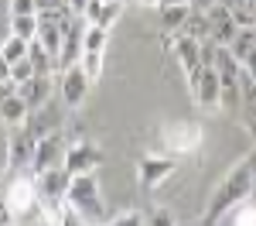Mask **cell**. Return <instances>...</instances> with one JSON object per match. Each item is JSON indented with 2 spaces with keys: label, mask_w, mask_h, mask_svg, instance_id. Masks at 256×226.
<instances>
[{
  "label": "cell",
  "mask_w": 256,
  "mask_h": 226,
  "mask_svg": "<svg viewBox=\"0 0 256 226\" xmlns=\"http://www.w3.org/2000/svg\"><path fill=\"white\" fill-rule=\"evenodd\" d=\"M253 171H256V151L246 154V158H239V161L222 175V182L212 188V195H208V202H205V219L218 223L226 212H232L236 205L246 202V199L253 195Z\"/></svg>",
  "instance_id": "1"
},
{
  "label": "cell",
  "mask_w": 256,
  "mask_h": 226,
  "mask_svg": "<svg viewBox=\"0 0 256 226\" xmlns=\"http://www.w3.org/2000/svg\"><path fill=\"white\" fill-rule=\"evenodd\" d=\"M65 205L76 209L86 223H102L106 216V205H102V195H99V182L96 171L92 175H72L68 178V188H65Z\"/></svg>",
  "instance_id": "2"
},
{
  "label": "cell",
  "mask_w": 256,
  "mask_h": 226,
  "mask_svg": "<svg viewBox=\"0 0 256 226\" xmlns=\"http://www.w3.org/2000/svg\"><path fill=\"white\" fill-rule=\"evenodd\" d=\"M68 171L65 168H44V171H38L34 175V188H38V209L41 216L52 223L55 216H58L62 209H65V188H68Z\"/></svg>",
  "instance_id": "3"
},
{
  "label": "cell",
  "mask_w": 256,
  "mask_h": 226,
  "mask_svg": "<svg viewBox=\"0 0 256 226\" xmlns=\"http://www.w3.org/2000/svg\"><path fill=\"white\" fill-rule=\"evenodd\" d=\"M202 123H192V120H174L160 130V147L168 154H195L202 147Z\"/></svg>",
  "instance_id": "4"
},
{
  "label": "cell",
  "mask_w": 256,
  "mask_h": 226,
  "mask_svg": "<svg viewBox=\"0 0 256 226\" xmlns=\"http://www.w3.org/2000/svg\"><path fill=\"white\" fill-rule=\"evenodd\" d=\"M4 202L10 205L14 216H28L38 209V188H34V175L31 171H14V178L4 188Z\"/></svg>",
  "instance_id": "5"
},
{
  "label": "cell",
  "mask_w": 256,
  "mask_h": 226,
  "mask_svg": "<svg viewBox=\"0 0 256 226\" xmlns=\"http://www.w3.org/2000/svg\"><path fill=\"white\" fill-rule=\"evenodd\" d=\"M34 147H38V134L28 123L10 127V137H7V164L14 171H28L31 168V158H34Z\"/></svg>",
  "instance_id": "6"
},
{
  "label": "cell",
  "mask_w": 256,
  "mask_h": 226,
  "mask_svg": "<svg viewBox=\"0 0 256 226\" xmlns=\"http://www.w3.org/2000/svg\"><path fill=\"white\" fill-rule=\"evenodd\" d=\"M99 164H102V151H99L92 141H76L65 147V158H62V168L68 175H92Z\"/></svg>",
  "instance_id": "7"
},
{
  "label": "cell",
  "mask_w": 256,
  "mask_h": 226,
  "mask_svg": "<svg viewBox=\"0 0 256 226\" xmlns=\"http://www.w3.org/2000/svg\"><path fill=\"white\" fill-rule=\"evenodd\" d=\"M188 89H192V96H195V103L202 110H218L222 106V86H218L216 65H202V72L188 82Z\"/></svg>",
  "instance_id": "8"
},
{
  "label": "cell",
  "mask_w": 256,
  "mask_h": 226,
  "mask_svg": "<svg viewBox=\"0 0 256 226\" xmlns=\"http://www.w3.org/2000/svg\"><path fill=\"white\" fill-rule=\"evenodd\" d=\"M58 76H62V79H58L62 103H65V106H72V110H79L82 103H86V96H89V89H92L89 76L82 72L79 62H76V65H68V69H62Z\"/></svg>",
  "instance_id": "9"
},
{
  "label": "cell",
  "mask_w": 256,
  "mask_h": 226,
  "mask_svg": "<svg viewBox=\"0 0 256 226\" xmlns=\"http://www.w3.org/2000/svg\"><path fill=\"white\" fill-rule=\"evenodd\" d=\"M171 171H174V158L168 151L164 154H140L137 158V178L144 188H158Z\"/></svg>",
  "instance_id": "10"
},
{
  "label": "cell",
  "mask_w": 256,
  "mask_h": 226,
  "mask_svg": "<svg viewBox=\"0 0 256 226\" xmlns=\"http://www.w3.org/2000/svg\"><path fill=\"white\" fill-rule=\"evenodd\" d=\"M174 59H178V65H181V72L188 76V82L195 79L198 72H202V65H205V59H202V41L198 38H192V35H181L178 31V38H174Z\"/></svg>",
  "instance_id": "11"
},
{
  "label": "cell",
  "mask_w": 256,
  "mask_h": 226,
  "mask_svg": "<svg viewBox=\"0 0 256 226\" xmlns=\"http://www.w3.org/2000/svg\"><path fill=\"white\" fill-rule=\"evenodd\" d=\"M205 14H208V38L226 48L229 41L236 38V31H239V24H236V18H232V11H229L226 4H212Z\"/></svg>",
  "instance_id": "12"
},
{
  "label": "cell",
  "mask_w": 256,
  "mask_h": 226,
  "mask_svg": "<svg viewBox=\"0 0 256 226\" xmlns=\"http://www.w3.org/2000/svg\"><path fill=\"white\" fill-rule=\"evenodd\" d=\"M62 158H65V144H62L58 134H44L38 137V147H34V158H31V175H38L44 168H58Z\"/></svg>",
  "instance_id": "13"
},
{
  "label": "cell",
  "mask_w": 256,
  "mask_h": 226,
  "mask_svg": "<svg viewBox=\"0 0 256 226\" xmlns=\"http://www.w3.org/2000/svg\"><path fill=\"white\" fill-rule=\"evenodd\" d=\"M14 89L28 103V110H41L44 103H52V76H31L28 82H20Z\"/></svg>",
  "instance_id": "14"
},
{
  "label": "cell",
  "mask_w": 256,
  "mask_h": 226,
  "mask_svg": "<svg viewBox=\"0 0 256 226\" xmlns=\"http://www.w3.org/2000/svg\"><path fill=\"white\" fill-rule=\"evenodd\" d=\"M160 28H164V35H178L181 28H184V21L192 14V4H160Z\"/></svg>",
  "instance_id": "15"
},
{
  "label": "cell",
  "mask_w": 256,
  "mask_h": 226,
  "mask_svg": "<svg viewBox=\"0 0 256 226\" xmlns=\"http://www.w3.org/2000/svg\"><path fill=\"white\" fill-rule=\"evenodd\" d=\"M28 113H31V110H28V103L18 96V89L0 103V123H4V127H20V123L28 120Z\"/></svg>",
  "instance_id": "16"
},
{
  "label": "cell",
  "mask_w": 256,
  "mask_h": 226,
  "mask_svg": "<svg viewBox=\"0 0 256 226\" xmlns=\"http://www.w3.org/2000/svg\"><path fill=\"white\" fill-rule=\"evenodd\" d=\"M226 48H229V55H232L236 62H246V59L256 52V24H250V28H239L236 38L229 41Z\"/></svg>",
  "instance_id": "17"
},
{
  "label": "cell",
  "mask_w": 256,
  "mask_h": 226,
  "mask_svg": "<svg viewBox=\"0 0 256 226\" xmlns=\"http://www.w3.org/2000/svg\"><path fill=\"white\" fill-rule=\"evenodd\" d=\"M28 62L34 65V76H52L58 65H55V55L44 48V45H38V41H31L28 45Z\"/></svg>",
  "instance_id": "18"
},
{
  "label": "cell",
  "mask_w": 256,
  "mask_h": 226,
  "mask_svg": "<svg viewBox=\"0 0 256 226\" xmlns=\"http://www.w3.org/2000/svg\"><path fill=\"white\" fill-rule=\"evenodd\" d=\"M106 48H110V28L86 24V31H82V52H106Z\"/></svg>",
  "instance_id": "19"
},
{
  "label": "cell",
  "mask_w": 256,
  "mask_h": 226,
  "mask_svg": "<svg viewBox=\"0 0 256 226\" xmlns=\"http://www.w3.org/2000/svg\"><path fill=\"white\" fill-rule=\"evenodd\" d=\"M10 35L34 41L38 38V14H10Z\"/></svg>",
  "instance_id": "20"
},
{
  "label": "cell",
  "mask_w": 256,
  "mask_h": 226,
  "mask_svg": "<svg viewBox=\"0 0 256 226\" xmlns=\"http://www.w3.org/2000/svg\"><path fill=\"white\" fill-rule=\"evenodd\" d=\"M82 72L89 76V82H99L102 79V69H106V52H82Z\"/></svg>",
  "instance_id": "21"
},
{
  "label": "cell",
  "mask_w": 256,
  "mask_h": 226,
  "mask_svg": "<svg viewBox=\"0 0 256 226\" xmlns=\"http://www.w3.org/2000/svg\"><path fill=\"white\" fill-rule=\"evenodd\" d=\"M181 35H192V38L205 41V38H208V14H205V11H195V7H192V14H188V21H184Z\"/></svg>",
  "instance_id": "22"
},
{
  "label": "cell",
  "mask_w": 256,
  "mask_h": 226,
  "mask_svg": "<svg viewBox=\"0 0 256 226\" xmlns=\"http://www.w3.org/2000/svg\"><path fill=\"white\" fill-rule=\"evenodd\" d=\"M123 7H126V0H102L99 18L92 21V24H99V28H113V24L120 21V14H123Z\"/></svg>",
  "instance_id": "23"
},
{
  "label": "cell",
  "mask_w": 256,
  "mask_h": 226,
  "mask_svg": "<svg viewBox=\"0 0 256 226\" xmlns=\"http://www.w3.org/2000/svg\"><path fill=\"white\" fill-rule=\"evenodd\" d=\"M28 45H31V41L18 38V35H7V41L0 45V55H4V59H7V62H10V65H14V62L28 59Z\"/></svg>",
  "instance_id": "24"
},
{
  "label": "cell",
  "mask_w": 256,
  "mask_h": 226,
  "mask_svg": "<svg viewBox=\"0 0 256 226\" xmlns=\"http://www.w3.org/2000/svg\"><path fill=\"white\" fill-rule=\"evenodd\" d=\"M232 226H256V205H250V199H246L242 205H236Z\"/></svg>",
  "instance_id": "25"
},
{
  "label": "cell",
  "mask_w": 256,
  "mask_h": 226,
  "mask_svg": "<svg viewBox=\"0 0 256 226\" xmlns=\"http://www.w3.org/2000/svg\"><path fill=\"white\" fill-rule=\"evenodd\" d=\"M31 76H34V65H31L28 59H20V62H14V65H10V82H14V86L28 82Z\"/></svg>",
  "instance_id": "26"
},
{
  "label": "cell",
  "mask_w": 256,
  "mask_h": 226,
  "mask_svg": "<svg viewBox=\"0 0 256 226\" xmlns=\"http://www.w3.org/2000/svg\"><path fill=\"white\" fill-rule=\"evenodd\" d=\"M144 226H178V223H174V216L160 205V209H154V212H147V216H144Z\"/></svg>",
  "instance_id": "27"
},
{
  "label": "cell",
  "mask_w": 256,
  "mask_h": 226,
  "mask_svg": "<svg viewBox=\"0 0 256 226\" xmlns=\"http://www.w3.org/2000/svg\"><path fill=\"white\" fill-rule=\"evenodd\" d=\"M48 226H86V219H82L76 209H68V205H65V209H62V212H58V216H55Z\"/></svg>",
  "instance_id": "28"
},
{
  "label": "cell",
  "mask_w": 256,
  "mask_h": 226,
  "mask_svg": "<svg viewBox=\"0 0 256 226\" xmlns=\"http://www.w3.org/2000/svg\"><path fill=\"white\" fill-rule=\"evenodd\" d=\"M110 226H144V216L137 209H126V212H120L116 219H110Z\"/></svg>",
  "instance_id": "29"
},
{
  "label": "cell",
  "mask_w": 256,
  "mask_h": 226,
  "mask_svg": "<svg viewBox=\"0 0 256 226\" xmlns=\"http://www.w3.org/2000/svg\"><path fill=\"white\" fill-rule=\"evenodd\" d=\"M10 14H38L34 0H10Z\"/></svg>",
  "instance_id": "30"
},
{
  "label": "cell",
  "mask_w": 256,
  "mask_h": 226,
  "mask_svg": "<svg viewBox=\"0 0 256 226\" xmlns=\"http://www.w3.org/2000/svg\"><path fill=\"white\" fill-rule=\"evenodd\" d=\"M14 219H18V216L10 212V205L4 202V195H0V226H14Z\"/></svg>",
  "instance_id": "31"
},
{
  "label": "cell",
  "mask_w": 256,
  "mask_h": 226,
  "mask_svg": "<svg viewBox=\"0 0 256 226\" xmlns=\"http://www.w3.org/2000/svg\"><path fill=\"white\" fill-rule=\"evenodd\" d=\"M34 4H38V11H65L68 7L65 0H34Z\"/></svg>",
  "instance_id": "32"
},
{
  "label": "cell",
  "mask_w": 256,
  "mask_h": 226,
  "mask_svg": "<svg viewBox=\"0 0 256 226\" xmlns=\"http://www.w3.org/2000/svg\"><path fill=\"white\" fill-rule=\"evenodd\" d=\"M0 82H10V62L0 55Z\"/></svg>",
  "instance_id": "33"
},
{
  "label": "cell",
  "mask_w": 256,
  "mask_h": 226,
  "mask_svg": "<svg viewBox=\"0 0 256 226\" xmlns=\"http://www.w3.org/2000/svg\"><path fill=\"white\" fill-rule=\"evenodd\" d=\"M10 93H14V82H0V103L7 100V96H10Z\"/></svg>",
  "instance_id": "34"
},
{
  "label": "cell",
  "mask_w": 256,
  "mask_h": 226,
  "mask_svg": "<svg viewBox=\"0 0 256 226\" xmlns=\"http://www.w3.org/2000/svg\"><path fill=\"white\" fill-rule=\"evenodd\" d=\"M212 4H218V0H192V7H195V11H208Z\"/></svg>",
  "instance_id": "35"
},
{
  "label": "cell",
  "mask_w": 256,
  "mask_h": 226,
  "mask_svg": "<svg viewBox=\"0 0 256 226\" xmlns=\"http://www.w3.org/2000/svg\"><path fill=\"white\" fill-rule=\"evenodd\" d=\"M160 4H192V0H160ZM158 4V7H160Z\"/></svg>",
  "instance_id": "36"
},
{
  "label": "cell",
  "mask_w": 256,
  "mask_h": 226,
  "mask_svg": "<svg viewBox=\"0 0 256 226\" xmlns=\"http://www.w3.org/2000/svg\"><path fill=\"white\" fill-rule=\"evenodd\" d=\"M140 4H147V7H158L160 0H140Z\"/></svg>",
  "instance_id": "37"
},
{
  "label": "cell",
  "mask_w": 256,
  "mask_h": 226,
  "mask_svg": "<svg viewBox=\"0 0 256 226\" xmlns=\"http://www.w3.org/2000/svg\"><path fill=\"white\" fill-rule=\"evenodd\" d=\"M198 226H216V223H212V219H205V216H202V223H198Z\"/></svg>",
  "instance_id": "38"
},
{
  "label": "cell",
  "mask_w": 256,
  "mask_h": 226,
  "mask_svg": "<svg viewBox=\"0 0 256 226\" xmlns=\"http://www.w3.org/2000/svg\"><path fill=\"white\" fill-rule=\"evenodd\" d=\"M250 199H256V171H253V195H250Z\"/></svg>",
  "instance_id": "39"
},
{
  "label": "cell",
  "mask_w": 256,
  "mask_h": 226,
  "mask_svg": "<svg viewBox=\"0 0 256 226\" xmlns=\"http://www.w3.org/2000/svg\"><path fill=\"white\" fill-rule=\"evenodd\" d=\"M92 226H102V223H92Z\"/></svg>",
  "instance_id": "40"
},
{
  "label": "cell",
  "mask_w": 256,
  "mask_h": 226,
  "mask_svg": "<svg viewBox=\"0 0 256 226\" xmlns=\"http://www.w3.org/2000/svg\"><path fill=\"white\" fill-rule=\"evenodd\" d=\"M134 4H140V0H134Z\"/></svg>",
  "instance_id": "41"
}]
</instances>
